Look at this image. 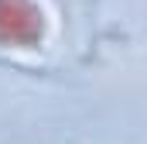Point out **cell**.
<instances>
[{"instance_id":"1","label":"cell","mask_w":147,"mask_h":144,"mask_svg":"<svg viewBox=\"0 0 147 144\" xmlns=\"http://www.w3.org/2000/svg\"><path fill=\"white\" fill-rule=\"evenodd\" d=\"M45 35V14L31 0H0V45L34 48Z\"/></svg>"}]
</instances>
